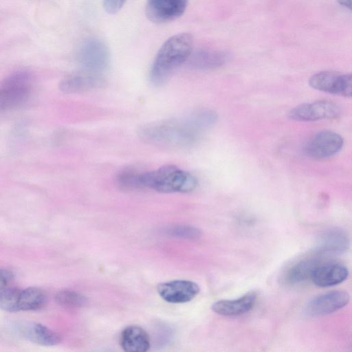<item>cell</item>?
<instances>
[{"mask_svg":"<svg viewBox=\"0 0 352 352\" xmlns=\"http://www.w3.org/2000/svg\"><path fill=\"white\" fill-rule=\"evenodd\" d=\"M192 36L186 32L168 38L158 50L151 65L149 78L155 86L166 83L174 71L186 62L192 51Z\"/></svg>","mask_w":352,"mask_h":352,"instance_id":"6da1fadb","label":"cell"},{"mask_svg":"<svg viewBox=\"0 0 352 352\" xmlns=\"http://www.w3.org/2000/svg\"><path fill=\"white\" fill-rule=\"evenodd\" d=\"M197 184L193 175L171 164L152 171H135L133 177V189L148 188L163 193L189 192Z\"/></svg>","mask_w":352,"mask_h":352,"instance_id":"7a4b0ae2","label":"cell"},{"mask_svg":"<svg viewBox=\"0 0 352 352\" xmlns=\"http://www.w3.org/2000/svg\"><path fill=\"white\" fill-rule=\"evenodd\" d=\"M138 135L146 143L171 148H186L194 145L200 134L184 120H164L141 126Z\"/></svg>","mask_w":352,"mask_h":352,"instance_id":"3957f363","label":"cell"},{"mask_svg":"<svg viewBox=\"0 0 352 352\" xmlns=\"http://www.w3.org/2000/svg\"><path fill=\"white\" fill-rule=\"evenodd\" d=\"M32 87V76L26 71H18L6 77L0 83V111L24 103L31 94Z\"/></svg>","mask_w":352,"mask_h":352,"instance_id":"277c9868","label":"cell"},{"mask_svg":"<svg viewBox=\"0 0 352 352\" xmlns=\"http://www.w3.org/2000/svg\"><path fill=\"white\" fill-rule=\"evenodd\" d=\"M77 60L84 70L100 74L109 64V50L101 40L90 38L80 44Z\"/></svg>","mask_w":352,"mask_h":352,"instance_id":"5b68a950","label":"cell"},{"mask_svg":"<svg viewBox=\"0 0 352 352\" xmlns=\"http://www.w3.org/2000/svg\"><path fill=\"white\" fill-rule=\"evenodd\" d=\"M341 114L340 107L329 100L304 103L293 108L289 117L296 121L311 122L335 119Z\"/></svg>","mask_w":352,"mask_h":352,"instance_id":"8992f818","label":"cell"},{"mask_svg":"<svg viewBox=\"0 0 352 352\" xmlns=\"http://www.w3.org/2000/svg\"><path fill=\"white\" fill-rule=\"evenodd\" d=\"M309 84L315 89L334 95L351 97L352 93L351 74L332 71L320 72L311 76Z\"/></svg>","mask_w":352,"mask_h":352,"instance_id":"52a82bcc","label":"cell"},{"mask_svg":"<svg viewBox=\"0 0 352 352\" xmlns=\"http://www.w3.org/2000/svg\"><path fill=\"white\" fill-rule=\"evenodd\" d=\"M344 144L342 137L336 132L325 130L313 135L305 146V153L314 159H324L339 152Z\"/></svg>","mask_w":352,"mask_h":352,"instance_id":"ba28073f","label":"cell"},{"mask_svg":"<svg viewBox=\"0 0 352 352\" xmlns=\"http://www.w3.org/2000/svg\"><path fill=\"white\" fill-rule=\"evenodd\" d=\"M349 294L345 291H332L318 295L305 305V314L309 317H318L333 313L349 302Z\"/></svg>","mask_w":352,"mask_h":352,"instance_id":"9c48e42d","label":"cell"},{"mask_svg":"<svg viewBox=\"0 0 352 352\" xmlns=\"http://www.w3.org/2000/svg\"><path fill=\"white\" fill-rule=\"evenodd\" d=\"M188 0H147V18L156 23H164L180 17L185 12Z\"/></svg>","mask_w":352,"mask_h":352,"instance_id":"30bf717a","label":"cell"},{"mask_svg":"<svg viewBox=\"0 0 352 352\" xmlns=\"http://www.w3.org/2000/svg\"><path fill=\"white\" fill-rule=\"evenodd\" d=\"M157 293L170 303H184L192 300L199 294V285L188 280H173L160 283Z\"/></svg>","mask_w":352,"mask_h":352,"instance_id":"8fae6325","label":"cell"},{"mask_svg":"<svg viewBox=\"0 0 352 352\" xmlns=\"http://www.w3.org/2000/svg\"><path fill=\"white\" fill-rule=\"evenodd\" d=\"M104 85L105 80L100 74L83 70L64 78L59 88L67 94H77L100 89Z\"/></svg>","mask_w":352,"mask_h":352,"instance_id":"7c38bea8","label":"cell"},{"mask_svg":"<svg viewBox=\"0 0 352 352\" xmlns=\"http://www.w3.org/2000/svg\"><path fill=\"white\" fill-rule=\"evenodd\" d=\"M348 275L347 267L340 263H320L314 269L311 280L318 287H328L342 283Z\"/></svg>","mask_w":352,"mask_h":352,"instance_id":"4fadbf2b","label":"cell"},{"mask_svg":"<svg viewBox=\"0 0 352 352\" xmlns=\"http://www.w3.org/2000/svg\"><path fill=\"white\" fill-rule=\"evenodd\" d=\"M256 298V294L252 292L236 299L216 301L211 309L214 313L224 316H240L252 309Z\"/></svg>","mask_w":352,"mask_h":352,"instance_id":"5bb4252c","label":"cell"},{"mask_svg":"<svg viewBox=\"0 0 352 352\" xmlns=\"http://www.w3.org/2000/svg\"><path fill=\"white\" fill-rule=\"evenodd\" d=\"M19 331L27 340L41 346H54L61 340L58 333L41 323H22Z\"/></svg>","mask_w":352,"mask_h":352,"instance_id":"9a60e30c","label":"cell"},{"mask_svg":"<svg viewBox=\"0 0 352 352\" xmlns=\"http://www.w3.org/2000/svg\"><path fill=\"white\" fill-rule=\"evenodd\" d=\"M120 344L122 349L127 352H146L151 347V340L144 329L130 325L122 330Z\"/></svg>","mask_w":352,"mask_h":352,"instance_id":"2e32d148","label":"cell"},{"mask_svg":"<svg viewBox=\"0 0 352 352\" xmlns=\"http://www.w3.org/2000/svg\"><path fill=\"white\" fill-rule=\"evenodd\" d=\"M349 246V240L346 233L339 228H331L320 235L316 250L323 254H336L345 252Z\"/></svg>","mask_w":352,"mask_h":352,"instance_id":"e0dca14e","label":"cell"},{"mask_svg":"<svg viewBox=\"0 0 352 352\" xmlns=\"http://www.w3.org/2000/svg\"><path fill=\"white\" fill-rule=\"evenodd\" d=\"M228 59V55L221 51L212 50H198L191 52L186 62L195 69L207 70L219 67Z\"/></svg>","mask_w":352,"mask_h":352,"instance_id":"ac0fdd59","label":"cell"},{"mask_svg":"<svg viewBox=\"0 0 352 352\" xmlns=\"http://www.w3.org/2000/svg\"><path fill=\"white\" fill-rule=\"evenodd\" d=\"M320 263L314 258L301 260L285 271L283 281L287 285H294L311 279L314 269Z\"/></svg>","mask_w":352,"mask_h":352,"instance_id":"d6986e66","label":"cell"},{"mask_svg":"<svg viewBox=\"0 0 352 352\" xmlns=\"http://www.w3.org/2000/svg\"><path fill=\"white\" fill-rule=\"evenodd\" d=\"M47 302L45 292L37 287H30L21 289L19 311H36L43 308Z\"/></svg>","mask_w":352,"mask_h":352,"instance_id":"ffe728a7","label":"cell"},{"mask_svg":"<svg viewBox=\"0 0 352 352\" xmlns=\"http://www.w3.org/2000/svg\"><path fill=\"white\" fill-rule=\"evenodd\" d=\"M218 119L217 114L210 109H199L187 116L184 120L196 132L201 134L213 126Z\"/></svg>","mask_w":352,"mask_h":352,"instance_id":"44dd1931","label":"cell"},{"mask_svg":"<svg viewBox=\"0 0 352 352\" xmlns=\"http://www.w3.org/2000/svg\"><path fill=\"white\" fill-rule=\"evenodd\" d=\"M55 300L60 306L69 308L81 307L87 302L85 296L69 289L59 291L55 296Z\"/></svg>","mask_w":352,"mask_h":352,"instance_id":"7402d4cb","label":"cell"},{"mask_svg":"<svg viewBox=\"0 0 352 352\" xmlns=\"http://www.w3.org/2000/svg\"><path fill=\"white\" fill-rule=\"evenodd\" d=\"M168 234L174 237L195 239L201 236V231L190 226H176L168 230Z\"/></svg>","mask_w":352,"mask_h":352,"instance_id":"603a6c76","label":"cell"},{"mask_svg":"<svg viewBox=\"0 0 352 352\" xmlns=\"http://www.w3.org/2000/svg\"><path fill=\"white\" fill-rule=\"evenodd\" d=\"M126 0H102L105 11L109 14H115L120 11Z\"/></svg>","mask_w":352,"mask_h":352,"instance_id":"cb8c5ba5","label":"cell"},{"mask_svg":"<svg viewBox=\"0 0 352 352\" xmlns=\"http://www.w3.org/2000/svg\"><path fill=\"white\" fill-rule=\"evenodd\" d=\"M14 274L12 272L0 269V289L6 287L9 283L12 280Z\"/></svg>","mask_w":352,"mask_h":352,"instance_id":"d4e9b609","label":"cell"},{"mask_svg":"<svg viewBox=\"0 0 352 352\" xmlns=\"http://www.w3.org/2000/svg\"><path fill=\"white\" fill-rule=\"evenodd\" d=\"M338 3L346 8L351 9V0H337Z\"/></svg>","mask_w":352,"mask_h":352,"instance_id":"484cf974","label":"cell"}]
</instances>
